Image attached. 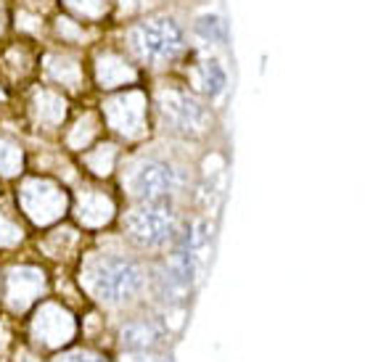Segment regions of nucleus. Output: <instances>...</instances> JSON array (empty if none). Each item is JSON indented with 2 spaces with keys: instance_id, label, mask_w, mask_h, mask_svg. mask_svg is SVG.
<instances>
[{
  "instance_id": "1",
  "label": "nucleus",
  "mask_w": 365,
  "mask_h": 362,
  "mask_svg": "<svg viewBox=\"0 0 365 362\" xmlns=\"http://www.w3.org/2000/svg\"><path fill=\"white\" fill-rule=\"evenodd\" d=\"M83 289L101 309L114 315L135 312L148 294L151 272L135 254L96 252L83 264Z\"/></svg>"
},
{
  "instance_id": "2",
  "label": "nucleus",
  "mask_w": 365,
  "mask_h": 362,
  "mask_svg": "<svg viewBox=\"0 0 365 362\" xmlns=\"http://www.w3.org/2000/svg\"><path fill=\"white\" fill-rule=\"evenodd\" d=\"M122 185L133 201L146 204H178L185 193L188 175L180 164L165 156H135L122 172Z\"/></svg>"
},
{
  "instance_id": "3",
  "label": "nucleus",
  "mask_w": 365,
  "mask_h": 362,
  "mask_svg": "<svg viewBox=\"0 0 365 362\" xmlns=\"http://www.w3.org/2000/svg\"><path fill=\"white\" fill-rule=\"evenodd\" d=\"M122 233L133 249L143 254L165 252L180 238L178 204H146L135 201L122 217Z\"/></svg>"
},
{
  "instance_id": "4",
  "label": "nucleus",
  "mask_w": 365,
  "mask_h": 362,
  "mask_svg": "<svg viewBox=\"0 0 365 362\" xmlns=\"http://www.w3.org/2000/svg\"><path fill=\"white\" fill-rule=\"evenodd\" d=\"M130 46L135 51L138 58L148 63H167L178 58L182 51V29L180 24L170 16H154L140 21L133 35H130Z\"/></svg>"
},
{
  "instance_id": "5",
  "label": "nucleus",
  "mask_w": 365,
  "mask_h": 362,
  "mask_svg": "<svg viewBox=\"0 0 365 362\" xmlns=\"http://www.w3.org/2000/svg\"><path fill=\"white\" fill-rule=\"evenodd\" d=\"M77 338V320L64 304L43 301L29 320V344L37 352H61Z\"/></svg>"
},
{
  "instance_id": "6",
  "label": "nucleus",
  "mask_w": 365,
  "mask_h": 362,
  "mask_svg": "<svg viewBox=\"0 0 365 362\" xmlns=\"http://www.w3.org/2000/svg\"><path fill=\"white\" fill-rule=\"evenodd\" d=\"M165 341V328L151 315H135L128 312L125 320L119 323L117 344L128 354H154Z\"/></svg>"
},
{
  "instance_id": "7",
  "label": "nucleus",
  "mask_w": 365,
  "mask_h": 362,
  "mask_svg": "<svg viewBox=\"0 0 365 362\" xmlns=\"http://www.w3.org/2000/svg\"><path fill=\"white\" fill-rule=\"evenodd\" d=\"M46 294V278L35 267H14L3 281V304L14 315H24Z\"/></svg>"
},
{
  "instance_id": "8",
  "label": "nucleus",
  "mask_w": 365,
  "mask_h": 362,
  "mask_svg": "<svg viewBox=\"0 0 365 362\" xmlns=\"http://www.w3.org/2000/svg\"><path fill=\"white\" fill-rule=\"evenodd\" d=\"M21 207L27 212L29 217L46 225V222H53L64 214L66 209V196L64 190L53 185L48 180H29L24 182L21 188Z\"/></svg>"
},
{
  "instance_id": "9",
  "label": "nucleus",
  "mask_w": 365,
  "mask_h": 362,
  "mask_svg": "<svg viewBox=\"0 0 365 362\" xmlns=\"http://www.w3.org/2000/svg\"><path fill=\"white\" fill-rule=\"evenodd\" d=\"M162 119L178 135H201L207 130V109L182 93H170L162 100Z\"/></svg>"
},
{
  "instance_id": "10",
  "label": "nucleus",
  "mask_w": 365,
  "mask_h": 362,
  "mask_svg": "<svg viewBox=\"0 0 365 362\" xmlns=\"http://www.w3.org/2000/svg\"><path fill=\"white\" fill-rule=\"evenodd\" d=\"M111 201L103 196V193H96V190H85L83 196H80V207H77V217L83 219L85 225H106L111 219Z\"/></svg>"
},
{
  "instance_id": "11",
  "label": "nucleus",
  "mask_w": 365,
  "mask_h": 362,
  "mask_svg": "<svg viewBox=\"0 0 365 362\" xmlns=\"http://www.w3.org/2000/svg\"><path fill=\"white\" fill-rule=\"evenodd\" d=\"M48 362H109L101 352L91 349V346H74V349H61L56 352V357H51Z\"/></svg>"
},
{
  "instance_id": "12",
  "label": "nucleus",
  "mask_w": 365,
  "mask_h": 362,
  "mask_svg": "<svg viewBox=\"0 0 365 362\" xmlns=\"http://www.w3.org/2000/svg\"><path fill=\"white\" fill-rule=\"evenodd\" d=\"M21 170V151L16 145L0 143V175H16Z\"/></svg>"
},
{
  "instance_id": "13",
  "label": "nucleus",
  "mask_w": 365,
  "mask_h": 362,
  "mask_svg": "<svg viewBox=\"0 0 365 362\" xmlns=\"http://www.w3.org/2000/svg\"><path fill=\"white\" fill-rule=\"evenodd\" d=\"M21 241V227L11 222L6 214H0V246H14Z\"/></svg>"
},
{
  "instance_id": "14",
  "label": "nucleus",
  "mask_w": 365,
  "mask_h": 362,
  "mask_svg": "<svg viewBox=\"0 0 365 362\" xmlns=\"http://www.w3.org/2000/svg\"><path fill=\"white\" fill-rule=\"evenodd\" d=\"M222 88H225V72L215 61H210V69H207V93L217 95V93H222Z\"/></svg>"
}]
</instances>
